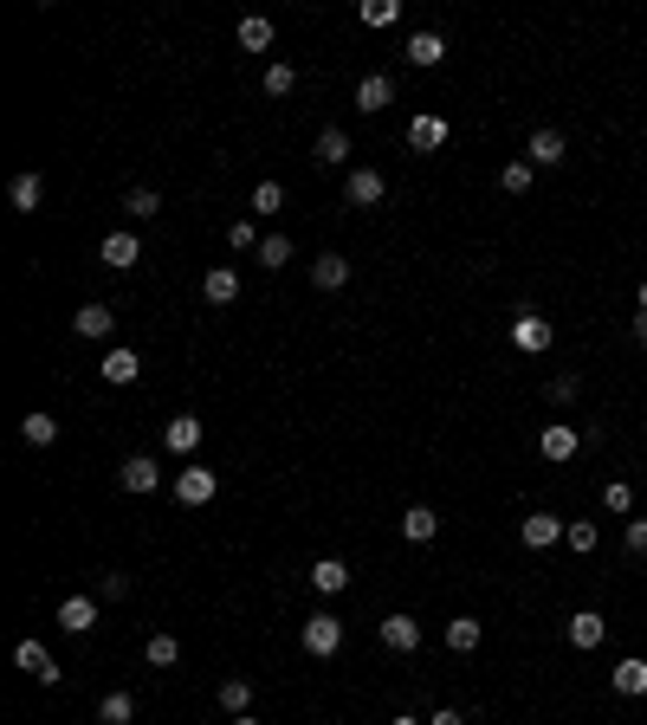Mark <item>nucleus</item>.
<instances>
[{"label": "nucleus", "mask_w": 647, "mask_h": 725, "mask_svg": "<svg viewBox=\"0 0 647 725\" xmlns=\"http://www.w3.org/2000/svg\"><path fill=\"white\" fill-rule=\"evenodd\" d=\"M298 641H305V654H311V661H330V654L343 648V622H337L330 609H318V615H305Z\"/></svg>", "instance_id": "obj_1"}, {"label": "nucleus", "mask_w": 647, "mask_h": 725, "mask_svg": "<svg viewBox=\"0 0 647 725\" xmlns=\"http://www.w3.org/2000/svg\"><path fill=\"white\" fill-rule=\"evenodd\" d=\"M343 201H350V208H382V201H389L382 169H350L343 175Z\"/></svg>", "instance_id": "obj_2"}, {"label": "nucleus", "mask_w": 647, "mask_h": 725, "mask_svg": "<svg viewBox=\"0 0 647 725\" xmlns=\"http://www.w3.org/2000/svg\"><path fill=\"white\" fill-rule=\"evenodd\" d=\"M201 415H169V428H162V447H169L175 460H195V447H201Z\"/></svg>", "instance_id": "obj_3"}, {"label": "nucleus", "mask_w": 647, "mask_h": 725, "mask_svg": "<svg viewBox=\"0 0 647 725\" xmlns=\"http://www.w3.org/2000/svg\"><path fill=\"white\" fill-rule=\"evenodd\" d=\"M550 337H557V331H550L544 311H518V318H512V344H518V350H531V357H544Z\"/></svg>", "instance_id": "obj_4"}, {"label": "nucleus", "mask_w": 647, "mask_h": 725, "mask_svg": "<svg viewBox=\"0 0 647 725\" xmlns=\"http://www.w3.org/2000/svg\"><path fill=\"white\" fill-rule=\"evenodd\" d=\"M13 661H20L26 674H39V687H59V680H65V674H59V661H52V648H46V641H33V635L13 648Z\"/></svg>", "instance_id": "obj_5"}, {"label": "nucleus", "mask_w": 647, "mask_h": 725, "mask_svg": "<svg viewBox=\"0 0 647 725\" xmlns=\"http://www.w3.org/2000/svg\"><path fill=\"white\" fill-rule=\"evenodd\" d=\"M117 486H123V492H136V499H149V492L162 486V467H156L149 454H130V460L117 467Z\"/></svg>", "instance_id": "obj_6"}, {"label": "nucleus", "mask_w": 647, "mask_h": 725, "mask_svg": "<svg viewBox=\"0 0 647 725\" xmlns=\"http://www.w3.org/2000/svg\"><path fill=\"white\" fill-rule=\"evenodd\" d=\"M376 635H382V648H389V654H415V648H421V622H415V615H402V609L382 615Z\"/></svg>", "instance_id": "obj_7"}, {"label": "nucleus", "mask_w": 647, "mask_h": 725, "mask_svg": "<svg viewBox=\"0 0 647 725\" xmlns=\"http://www.w3.org/2000/svg\"><path fill=\"white\" fill-rule=\"evenodd\" d=\"M563 156H570L563 130H531V143H525V162H531V169H563Z\"/></svg>", "instance_id": "obj_8"}, {"label": "nucleus", "mask_w": 647, "mask_h": 725, "mask_svg": "<svg viewBox=\"0 0 647 725\" xmlns=\"http://www.w3.org/2000/svg\"><path fill=\"white\" fill-rule=\"evenodd\" d=\"M214 492H220L214 467H182V473H175V499H182V505H208Z\"/></svg>", "instance_id": "obj_9"}, {"label": "nucleus", "mask_w": 647, "mask_h": 725, "mask_svg": "<svg viewBox=\"0 0 647 725\" xmlns=\"http://www.w3.org/2000/svg\"><path fill=\"white\" fill-rule=\"evenodd\" d=\"M576 447H583V434H576L570 421H550V428L538 434V454L557 460V467H563V460H576Z\"/></svg>", "instance_id": "obj_10"}, {"label": "nucleus", "mask_w": 647, "mask_h": 725, "mask_svg": "<svg viewBox=\"0 0 647 725\" xmlns=\"http://www.w3.org/2000/svg\"><path fill=\"white\" fill-rule=\"evenodd\" d=\"M389 104H395V78H389V72H369L363 85H356V111H363V117L389 111Z\"/></svg>", "instance_id": "obj_11"}, {"label": "nucleus", "mask_w": 647, "mask_h": 725, "mask_svg": "<svg viewBox=\"0 0 647 725\" xmlns=\"http://www.w3.org/2000/svg\"><path fill=\"white\" fill-rule=\"evenodd\" d=\"M402 59L415 65V72H434L440 59H447V39L440 33H408V46H402Z\"/></svg>", "instance_id": "obj_12"}, {"label": "nucleus", "mask_w": 647, "mask_h": 725, "mask_svg": "<svg viewBox=\"0 0 647 725\" xmlns=\"http://www.w3.org/2000/svg\"><path fill=\"white\" fill-rule=\"evenodd\" d=\"M563 531H570V525H563V518H557V512H531V518H525V525H518V538H525V544H531V551H550V544H557V538H563Z\"/></svg>", "instance_id": "obj_13"}, {"label": "nucleus", "mask_w": 647, "mask_h": 725, "mask_svg": "<svg viewBox=\"0 0 647 725\" xmlns=\"http://www.w3.org/2000/svg\"><path fill=\"white\" fill-rule=\"evenodd\" d=\"M98 259H104L110 272H130L136 259H143V240H136V234H104V246H98Z\"/></svg>", "instance_id": "obj_14"}, {"label": "nucleus", "mask_w": 647, "mask_h": 725, "mask_svg": "<svg viewBox=\"0 0 647 725\" xmlns=\"http://www.w3.org/2000/svg\"><path fill=\"white\" fill-rule=\"evenodd\" d=\"M602 635H609V615L602 609H576L570 615V648H602Z\"/></svg>", "instance_id": "obj_15"}, {"label": "nucleus", "mask_w": 647, "mask_h": 725, "mask_svg": "<svg viewBox=\"0 0 647 725\" xmlns=\"http://www.w3.org/2000/svg\"><path fill=\"white\" fill-rule=\"evenodd\" d=\"M311 285H318V292H343V285H350V259L343 253H318L311 259Z\"/></svg>", "instance_id": "obj_16"}, {"label": "nucleus", "mask_w": 647, "mask_h": 725, "mask_svg": "<svg viewBox=\"0 0 647 725\" xmlns=\"http://www.w3.org/2000/svg\"><path fill=\"white\" fill-rule=\"evenodd\" d=\"M311 590L318 596H343L350 590V564H343V557H318V564H311Z\"/></svg>", "instance_id": "obj_17"}, {"label": "nucleus", "mask_w": 647, "mask_h": 725, "mask_svg": "<svg viewBox=\"0 0 647 725\" xmlns=\"http://www.w3.org/2000/svg\"><path fill=\"white\" fill-rule=\"evenodd\" d=\"M59 628L65 635H91V628H98V603H91V596H65L59 603Z\"/></svg>", "instance_id": "obj_18"}, {"label": "nucleus", "mask_w": 647, "mask_h": 725, "mask_svg": "<svg viewBox=\"0 0 647 725\" xmlns=\"http://www.w3.org/2000/svg\"><path fill=\"white\" fill-rule=\"evenodd\" d=\"M72 331H78V337H110V331H117V311L91 298V305H78V311H72Z\"/></svg>", "instance_id": "obj_19"}, {"label": "nucleus", "mask_w": 647, "mask_h": 725, "mask_svg": "<svg viewBox=\"0 0 647 725\" xmlns=\"http://www.w3.org/2000/svg\"><path fill=\"white\" fill-rule=\"evenodd\" d=\"M7 201H13V214H39V201H46V182H39L33 169L13 175V182H7Z\"/></svg>", "instance_id": "obj_20"}, {"label": "nucleus", "mask_w": 647, "mask_h": 725, "mask_svg": "<svg viewBox=\"0 0 647 725\" xmlns=\"http://www.w3.org/2000/svg\"><path fill=\"white\" fill-rule=\"evenodd\" d=\"M479 641H486V622H479V615H453L447 622V648L453 654H479Z\"/></svg>", "instance_id": "obj_21"}, {"label": "nucleus", "mask_w": 647, "mask_h": 725, "mask_svg": "<svg viewBox=\"0 0 647 725\" xmlns=\"http://www.w3.org/2000/svg\"><path fill=\"white\" fill-rule=\"evenodd\" d=\"M311 162H324V169H343V162H350V136H343L337 123H324V130H318V149H311Z\"/></svg>", "instance_id": "obj_22"}, {"label": "nucleus", "mask_w": 647, "mask_h": 725, "mask_svg": "<svg viewBox=\"0 0 647 725\" xmlns=\"http://www.w3.org/2000/svg\"><path fill=\"white\" fill-rule=\"evenodd\" d=\"M609 687L622 693V700H641V693H647V661H635V654H628V661H615Z\"/></svg>", "instance_id": "obj_23"}, {"label": "nucleus", "mask_w": 647, "mask_h": 725, "mask_svg": "<svg viewBox=\"0 0 647 725\" xmlns=\"http://www.w3.org/2000/svg\"><path fill=\"white\" fill-rule=\"evenodd\" d=\"M201 298H208V305H233V298H240V272H233V266H214L208 279H201Z\"/></svg>", "instance_id": "obj_24"}, {"label": "nucleus", "mask_w": 647, "mask_h": 725, "mask_svg": "<svg viewBox=\"0 0 647 725\" xmlns=\"http://www.w3.org/2000/svg\"><path fill=\"white\" fill-rule=\"evenodd\" d=\"M447 143V123H440L434 111H421L415 123H408V149H421V156H428V149H440Z\"/></svg>", "instance_id": "obj_25"}, {"label": "nucleus", "mask_w": 647, "mask_h": 725, "mask_svg": "<svg viewBox=\"0 0 647 725\" xmlns=\"http://www.w3.org/2000/svg\"><path fill=\"white\" fill-rule=\"evenodd\" d=\"M136 376H143V357H136L130 344H117L104 357V382H117V389H123V382H136Z\"/></svg>", "instance_id": "obj_26"}, {"label": "nucleus", "mask_w": 647, "mask_h": 725, "mask_svg": "<svg viewBox=\"0 0 647 725\" xmlns=\"http://www.w3.org/2000/svg\"><path fill=\"white\" fill-rule=\"evenodd\" d=\"M434 531H440L434 505H408V512H402V538H408V544H428Z\"/></svg>", "instance_id": "obj_27"}, {"label": "nucleus", "mask_w": 647, "mask_h": 725, "mask_svg": "<svg viewBox=\"0 0 647 725\" xmlns=\"http://www.w3.org/2000/svg\"><path fill=\"white\" fill-rule=\"evenodd\" d=\"M272 39H279V26H272L266 13H246V20H240V46H246V52H266Z\"/></svg>", "instance_id": "obj_28"}, {"label": "nucleus", "mask_w": 647, "mask_h": 725, "mask_svg": "<svg viewBox=\"0 0 647 725\" xmlns=\"http://www.w3.org/2000/svg\"><path fill=\"white\" fill-rule=\"evenodd\" d=\"M143 661H149V667H175V661H182V641H175L169 628H156V635L143 641Z\"/></svg>", "instance_id": "obj_29"}, {"label": "nucleus", "mask_w": 647, "mask_h": 725, "mask_svg": "<svg viewBox=\"0 0 647 725\" xmlns=\"http://www.w3.org/2000/svg\"><path fill=\"white\" fill-rule=\"evenodd\" d=\"M220 706H227V713H233V719H240V713H253V680H246V674H233V680H220Z\"/></svg>", "instance_id": "obj_30"}, {"label": "nucleus", "mask_w": 647, "mask_h": 725, "mask_svg": "<svg viewBox=\"0 0 647 725\" xmlns=\"http://www.w3.org/2000/svg\"><path fill=\"white\" fill-rule=\"evenodd\" d=\"M20 441L26 447H52V441H59V415H26L20 421Z\"/></svg>", "instance_id": "obj_31"}, {"label": "nucleus", "mask_w": 647, "mask_h": 725, "mask_svg": "<svg viewBox=\"0 0 647 725\" xmlns=\"http://www.w3.org/2000/svg\"><path fill=\"white\" fill-rule=\"evenodd\" d=\"M123 214H130V221H156L162 195H156V188H130V195H123Z\"/></svg>", "instance_id": "obj_32"}, {"label": "nucleus", "mask_w": 647, "mask_h": 725, "mask_svg": "<svg viewBox=\"0 0 647 725\" xmlns=\"http://www.w3.org/2000/svg\"><path fill=\"white\" fill-rule=\"evenodd\" d=\"M130 719H136V693H104L98 725H130Z\"/></svg>", "instance_id": "obj_33"}, {"label": "nucleus", "mask_w": 647, "mask_h": 725, "mask_svg": "<svg viewBox=\"0 0 647 725\" xmlns=\"http://www.w3.org/2000/svg\"><path fill=\"white\" fill-rule=\"evenodd\" d=\"M259 266H266V272H279V266H292V240H285V234H266V240H259Z\"/></svg>", "instance_id": "obj_34"}, {"label": "nucleus", "mask_w": 647, "mask_h": 725, "mask_svg": "<svg viewBox=\"0 0 647 725\" xmlns=\"http://www.w3.org/2000/svg\"><path fill=\"white\" fill-rule=\"evenodd\" d=\"M531 175H538V169L518 156V162H505V169H499V188H505V195H531Z\"/></svg>", "instance_id": "obj_35"}, {"label": "nucleus", "mask_w": 647, "mask_h": 725, "mask_svg": "<svg viewBox=\"0 0 647 725\" xmlns=\"http://www.w3.org/2000/svg\"><path fill=\"white\" fill-rule=\"evenodd\" d=\"M298 91V65H266V98H292Z\"/></svg>", "instance_id": "obj_36"}, {"label": "nucleus", "mask_w": 647, "mask_h": 725, "mask_svg": "<svg viewBox=\"0 0 647 725\" xmlns=\"http://www.w3.org/2000/svg\"><path fill=\"white\" fill-rule=\"evenodd\" d=\"M576 395H583V382H576V376H550V382H544V402H550V408H570Z\"/></svg>", "instance_id": "obj_37"}, {"label": "nucleus", "mask_w": 647, "mask_h": 725, "mask_svg": "<svg viewBox=\"0 0 647 725\" xmlns=\"http://www.w3.org/2000/svg\"><path fill=\"white\" fill-rule=\"evenodd\" d=\"M259 240H266V234H259V227H253V214L227 227V246H233V253H259Z\"/></svg>", "instance_id": "obj_38"}, {"label": "nucleus", "mask_w": 647, "mask_h": 725, "mask_svg": "<svg viewBox=\"0 0 647 725\" xmlns=\"http://www.w3.org/2000/svg\"><path fill=\"white\" fill-rule=\"evenodd\" d=\"M602 505H609L615 518H628V512H635V486H628V480H609V486H602Z\"/></svg>", "instance_id": "obj_39"}, {"label": "nucleus", "mask_w": 647, "mask_h": 725, "mask_svg": "<svg viewBox=\"0 0 647 725\" xmlns=\"http://www.w3.org/2000/svg\"><path fill=\"white\" fill-rule=\"evenodd\" d=\"M285 208V182H259L253 188V208H246V214H279Z\"/></svg>", "instance_id": "obj_40"}, {"label": "nucleus", "mask_w": 647, "mask_h": 725, "mask_svg": "<svg viewBox=\"0 0 647 725\" xmlns=\"http://www.w3.org/2000/svg\"><path fill=\"white\" fill-rule=\"evenodd\" d=\"M395 0H363V26H395Z\"/></svg>", "instance_id": "obj_41"}, {"label": "nucleus", "mask_w": 647, "mask_h": 725, "mask_svg": "<svg viewBox=\"0 0 647 725\" xmlns=\"http://www.w3.org/2000/svg\"><path fill=\"white\" fill-rule=\"evenodd\" d=\"M563 544H570V551H596V525H589V518H576V525L563 531Z\"/></svg>", "instance_id": "obj_42"}, {"label": "nucleus", "mask_w": 647, "mask_h": 725, "mask_svg": "<svg viewBox=\"0 0 647 725\" xmlns=\"http://www.w3.org/2000/svg\"><path fill=\"white\" fill-rule=\"evenodd\" d=\"M622 544H628V557H647V518H628Z\"/></svg>", "instance_id": "obj_43"}, {"label": "nucleus", "mask_w": 647, "mask_h": 725, "mask_svg": "<svg viewBox=\"0 0 647 725\" xmlns=\"http://www.w3.org/2000/svg\"><path fill=\"white\" fill-rule=\"evenodd\" d=\"M104 596H110V603H123V596H130V577H123V570H110V577H104Z\"/></svg>", "instance_id": "obj_44"}, {"label": "nucleus", "mask_w": 647, "mask_h": 725, "mask_svg": "<svg viewBox=\"0 0 647 725\" xmlns=\"http://www.w3.org/2000/svg\"><path fill=\"white\" fill-rule=\"evenodd\" d=\"M428 725H466V719H460V713H453V706H440V713H434Z\"/></svg>", "instance_id": "obj_45"}, {"label": "nucleus", "mask_w": 647, "mask_h": 725, "mask_svg": "<svg viewBox=\"0 0 647 725\" xmlns=\"http://www.w3.org/2000/svg\"><path fill=\"white\" fill-rule=\"evenodd\" d=\"M635 344H647V311H635Z\"/></svg>", "instance_id": "obj_46"}, {"label": "nucleus", "mask_w": 647, "mask_h": 725, "mask_svg": "<svg viewBox=\"0 0 647 725\" xmlns=\"http://www.w3.org/2000/svg\"><path fill=\"white\" fill-rule=\"evenodd\" d=\"M389 725H428V719H415V713H395Z\"/></svg>", "instance_id": "obj_47"}, {"label": "nucleus", "mask_w": 647, "mask_h": 725, "mask_svg": "<svg viewBox=\"0 0 647 725\" xmlns=\"http://www.w3.org/2000/svg\"><path fill=\"white\" fill-rule=\"evenodd\" d=\"M233 725H259V719H253V713H240V719H233Z\"/></svg>", "instance_id": "obj_48"}, {"label": "nucleus", "mask_w": 647, "mask_h": 725, "mask_svg": "<svg viewBox=\"0 0 647 725\" xmlns=\"http://www.w3.org/2000/svg\"><path fill=\"white\" fill-rule=\"evenodd\" d=\"M635 298H641V311H647V279H641V292H635Z\"/></svg>", "instance_id": "obj_49"}]
</instances>
